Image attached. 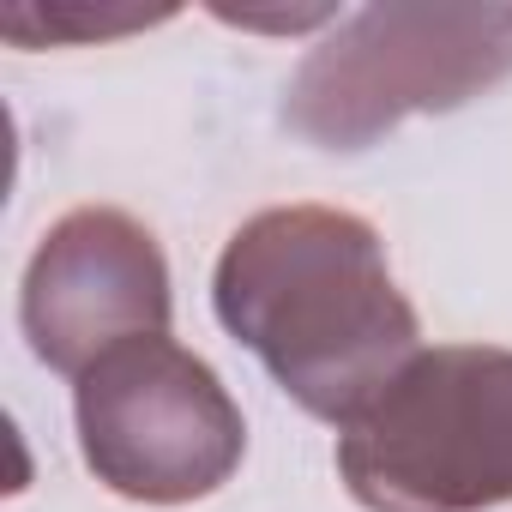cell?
<instances>
[{"label": "cell", "instance_id": "1", "mask_svg": "<svg viewBox=\"0 0 512 512\" xmlns=\"http://www.w3.org/2000/svg\"><path fill=\"white\" fill-rule=\"evenodd\" d=\"M211 308L241 350L338 434L422 356V320L386 266L380 229L338 205H272L247 217L217 253Z\"/></svg>", "mask_w": 512, "mask_h": 512}, {"label": "cell", "instance_id": "2", "mask_svg": "<svg viewBox=\"0 0 512 512\" xmlns=\"http://www.w3.org/2000/svg\"><path fill=\"white\" fill-rule=\"evenodd\" d=\"M512 79V7L386 0L338 19L284 91V127L320 151H368L410 115H452Z\"/></svg>", "mask_w": 512, "mask_h": 512}, {"label": "cell", "instance_id": "3", "mask_svg": "<svg viewBox=\"0 0 512 512\" xmlns=\"http://www.w3.org/2000/svg\"><path fill=\"white\" fill-rule=\"evenodd\" d=\"M338 476L368 512H488L512 500V350L434 344L338 434Z\"/></svg>", "mask_w": 512, "mask_h": 512}, {"label": "cell", "instance_id": "4", "mask_svg": "<svg viewBox=\"0 0 512 512\" xmlns=\"http://www.w3.org/2000/svg\"><path fill=\"white\" fill-rule=\"evenodd\" d=\"M85 470L139 506L217 494L247 452V422L217 368L175 338H133L73 380Z\"/></svg>", "mask_w": 512, "mask_h": 512}, {"label": "cell", "instance_id": "5", "mask_svg": "<svg viewBox=\"0 0 512 512\" xmlns=\"http://www.w3.org/2000/svg\"><path fill=\"white\" fill-rule=\"evenodd\" d=\"M169 320V260L133 211L79 205L49 223L19 284V326L49 374L79 380L133 338H169Z\"/></svg>", "mask_w": 512, "mask_h": 512}, {"label": "cell", "instance_id": "6", "mask_svg": "<svg viewBox=\"0 0 512 512\" xmlns=\"http://www.w3.org/2000/svg\"><path fill=\"white\" fill-rule=\"evenodd\" d=\"M175 19V7H121V0H13L0 7V37L19 49H55V43H103L145 25Z\"/></svg>", "mask_w": 512, "mask_h": 512}]
</instances>
